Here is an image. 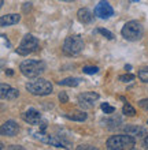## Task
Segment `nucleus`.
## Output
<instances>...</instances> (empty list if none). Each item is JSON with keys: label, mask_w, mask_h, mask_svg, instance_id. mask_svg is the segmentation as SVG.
<instances>
[{"label": "nucleus", "mask_w": 148, "mask_h": 150, "mask_svg": "<svg viewBox=\"0 0 148 150\" xmlns=\"http://www.w3.org/2000/svg\"><path fill=\"white\" fill-rule=\"evenodd\" d=\"M82 71H84V74L93 75V74H96V72L99 71V68H97L96 66H85V67L82 68Z\"/></svg>", "instance_id": "obj_22"}, {"label": "nucleus", "mask_w": 148, "mask_h": 150, "mask_svg": "<svg viewBox=\"0 0 148 150\" xmlns=\"http://www.w3.org/2000/svg\"><path fill=\"white\" fill-rule=\"evenodd\" d=\"M97 33L103 34V36L106 37L107 40H112V38H114V34H112L111 32H108L107 29H102V28H100V29H97Z\"/></svg>", "instance_id": "obj_23"}, {"label": "nucleus", "mask_w": 148, "mask_h": 150, "mask_svg": "<svg viewBox=\"0 0 148 150\" xmlns=\"http://www.w3.org/2000/svg\"><path fill=\"white\" fill-rule=\"evenodd\" d=\"M19 132V126L14 120H7L0 127V134L3 137H15Z\"/></svg>", "instance_id": "obj_10"}, {"label": "nucleus", "mask_w": 148, "mask_h": 150, "mask_svg": "<svg viewBox=\"0 0 148 150\" xmlns=\"http://www.w3.org/2000/svg\"><path fill=\"white\" fill-rule=\"evenodd\" d=\"M137 76H139V79H140L141 82L148 83V67L140 68V70H139V72H137Z\"/></svg>", "instance_id": "obj_19"}, {"label": "nucleus", "mask_w": 148, "mask_h": 150, "mask_svg": "<svg viewBox=\"0 0 148 150\" xmlns=\"http://www.w3.org/2000/svg\"><path fill=\"white\" fill-rule=\"evenodd\" d=\"M100 108H102V111L104 112V113H107V115H111L115 112V108L112 107V105H110V104L107 103H103L102 105H100Z\"/></svg>", "instance_id": "obj_21"}, {"label": "nucleus", "mask_w": 148, "mask_h": 150, "mask_svg": "<svg viewBox=\"0 0 148 150\" xmlns=\"http://www.w3.org/2000/svg\"><path fill=\"white\" fill-rule=\"evenodd\" d=\"M4 6V0H0V7H3Z\"/></svg>", "instance_id": "obj_33"}, {"label": "nucleus", "mask_w": 148, "mask_h": 150, "mask_svg": "<svg viewBox=\"0 0 148 150\" xmlns=\"http://www.w3.org/2000/svg\"><path fill=\"white\" fill-rule=\"evenodd\" d=\"M121 34L125 40L128 41H139L144 34V28L139 21H129L124 25V28L121 30Z\"/></svg>", "instance_id": "obj_5"}, {"label": "nucleus", "mask_w": 148, "mask_h": 150, "mask_svg": "<svg viewBox=\"0 0 148 150\" xmlns=\"http://www.w3.org/2000/svg\"><path fill=\"white\" fill-rule=\"evenodd\" d=\"M6 75H8V76H12V75H14V71H12L11 68H7V70H6Z\"/></svg>", "instance_id": "obj_28"}, {"label": "nucleus", "mask_w": 148, "mask_h": 150, "mask_svg": "<svg viewBox=\"0 0 148 150\" xmlns=\"http://www.w3.org/2000/svg\"><path fill=\"white\" fill-rule=\"evenodd\" d=\"M99 97L100 96L95 91H87V93H82V94L78 96V104H80V107L88 109V108H92L95 105Z\"/></svg>", "instance_id": "obj_9"}, {"label": "nucleus", "mask_w": 148, "mask_h": 150, "mask_svg": "<svg viewBox=\"0 0 148 150\" xmlns=\"http://www.w3.org/2000/svg\"><path fill=\"white\" fill-rule=\"evenodd\" d=\"M143 145H144L145 149H148V137H145V138H144V142H143Z\"/></svg>", "instance_id": "obj_30"}, {"label": "nucleus", "mask_w": 148, "mask_h": 150, "mask_svg": "<svg viewBox=\"0 0 148 150\" xmlns=\"http://www.w3.org/2000/svg\"><path fill=\"white\" fill-rule=\"evenodd\" d=\"M1 98L3 100H15L18 96H19V91H18V89H14V87H10L7 91H4V93H1Z\"/></svg>", "instance_id": "obj_18"}, {"label": "nucleus", "mask_w": 148, "mask_h": 150, "mask_svg": "<svg viewBox=\"0 0 148 150\" xmlns=\"http://www.w3.org/2000/svg\"><path fill=\"white\" fill-rule=\"evenodd\" d=\"M30 135H33V138L39 139L40 142L43 143H47V145H51V146H55V147H62V149H67L69 147V143H66L63 139L58 138L56 135H49V134H45V131L43 130H30L29 131Z\"/></svg>", "instance_id": "obj_7"}, {"label": "nucleus", "mask_w": 148, "mask_h": 150, "mask_svg": "<svg viewBox=\"0 0 148 150\" xmlns=\"http://www.w3.org/2000/svg\"><path fill=\"white\" fill-rule=\"evenodd\" d=\"M60 1H74V0H60Z\"/></svg>", "instance_id": "obj_34"}, {"label": "nucleus", "mask_w": 148, "mask_h": 150, "mask_svg": "<svg viewBox=\"0 0 148 150\" xmlns=\"http://www.w3.org/2000/svg\"><path fill=\"white\" fill-rule=\"evenodd\" d=\"M77 18H78V21H80L81 23H84V25H88L93 21L92 12L89 11L88 8H80L77 11Z\"/></svg>", "instance_id": "obj_13"}, {"label": "nucleus", "mask_w": 148, "mask_h": 150, "mask_svg": "<svg viewBox=\"0 0 148 150\" xmlns=\"http://www.w3.org/2000/svg\"><path fill=\"white\" fill-rule=\"evenodd\" d=\"M139 107L144 111H148V98H144V100H140L139 101Z\"/></svg>", "instance_id": "obj_25"}, {"label": "nucleus", "mask_w": 148, "mask_h": 150, "mask_svg": "<svg viewBox=\"0 0 148 150\" xmlns=\"http://www.w3.org/2000/svg\"><path fill=\"white\" fill-rule=\"evenodd\" d=\"M82 49H84V40L78 34L66 37L63 41V45H62V51H63V53L66 56L80 55Z\"/></svg>", "instance_id": "obj_4"}, {"label": "nucleus", "mask_w": 148, "mask_h": 150, "mask_svg": "<svg viewBox=\"0 0 148 150\" xmlns=\"http://www.w3.org/2000/svg\"><path fill=\"white\" fill-rule=\"evenodd\" d=\"M81 82L80 78H74V76H69V78H64L62 79V81H59L58 82V85H60V86H69V87H76L78 86Z\"/></svg>", "instance_id": "obj_17"}, {"label": "nucleus", "mask_w": 148, "mask_h": 150, "mask_svg": "<svg viewBox=\"0 0 148 150\" xmlns=\"http://www.w3.org/2000/svg\"><path fill=\"white\" fill-rule=\"evenodd\" d=\"M136 146V137L126 134L112 135L107 139L106 147L110 150H122V149H133Z\"/></svg>", "instance_id": "obj_1"}, {"label": "nucleus", "mask_w": 148, "mask_h": 150, "mask_svg": "<svg viewBox=\"0 0 148 150\" xmlns=\"http://www.w3.org/2000/svg\"><path fill=\"white\" fill-rule=\"evenodd\" d=\"M19 70L26 78H37L45 71V63L41 60H24L19 66Z\"/></svg>", "instance_id": "obj_3"}, {"label": "nucleus", "mask_w": 148, "mask_h": 150, "mask_svg": "<svg viewBox=\"0 0 148 150\" xmlns=\"http://www.w3.org/2000/svg\"><path fill=\"white\" fill-rule=\"evenodd\" d=\"M40 48V41L36 38L32 34H26V36L22 38L21 44L18 45V48L15 49V52L21 56H28L30 53H34V52L39 51Z\"/></svg>", "instance_id": "obj_6"}, {"label": "nucleus", "mask_w": 148, "mask_h": 150, "mask_svg": "<svg viewBox=\"0 0 148 150\" xmlns=\"http://www.w3.org/2000/svg\"><path fill=\"white\" fill-rule=\"evenodd\" d=\"M21 21V15L18 14H7V15H1L0 18V26L6 28V26H11V25H16Z\"/></svg>", "instance_id": "obj_12"}, {"label": "nucleus", "mask_w": 148, "mask_h": 150, "mask_svg": "<svg viewBox=\"0 0 148 150\" xmlns=\"http://www.w3.org/2000/svg\"><path fill=\"white\" fill-rule=\"evenodd\" d=\"M102 124L106 126L107 128H117V127H119L122 124V117L121 116H111V117L103 119Z\"/></svg>", "instance_id": "obj_14"}, {"label": "nucleus", "mask_w": 148, "mask_h": 150, "mask_svg": "<svg viewBox=\"0 0 148 150\" xmlns=\"http://www.w3.org/2000/svg\"><path fill=\"white\" fill-rule=\"evenodd\" d=\"M59 100H60V103H63V104L69 103V97H67V94H66V91H60L59 93Z\"/></svg>", "instance_id": "obj_26"}, {"label": "nucleus", "mask_w": 148, "mask_h": 150, "mask_svg": "<svg viewBox=\"0 0 148 150\" xmlns=\"http://www.w3.org/2000/svg\"><path fill=\"white\" fill-rule=\"evenodd\" d=\"M122 113L125 116H134L136 115V109L130 105V104H125L124 108H122Z\"/></svg>", "instance_id": "obj_20"}, {"label": "nucleus", "mask_w": 148, "mask_h": 150, "mask_svg": "<svg viewBox=\"0 0 148 150\" xmlns=\"http://www.w3.org/2000/svg\"><path fill=\"white\" fill-rule=\"evenodd\" d=\"M64 117L73 120V122H85L88 115L85 112H74V113H64Z\"/></svg>", "instance_id": "obj_16"}, {"label": "nucleus", "mask_w": 148, "mask_h": 150, "mask_svg": "<svg viewBox=\"0 0 148 150\" xmlns=\"http://www.w3.org/2000/svg\"><path fill=\"white\" fill-rule=\"evenodd\" d=\"M130 68H132V66H130V64H126V66H125V70H126V71H129Z\"/></svg>", "instance_id": "obj_32"}, {"label": "nucleus", "mask_w": 148, "mask_h": 150, "mask_svg": "<svg viewBox=\"0 0 148 150\" xmlns=\"http://www.w3.org/2000/svg\"><path fill=\"white\" fill-rule=\"evenodd\" d=\"M95 15L100 19H108V18H111L114 15V10H112V7L110 6L108 1L100 0L95 7Z\"/></svg>", "instance_id": "obj_8"}, {"label": "nucleus", "mask_w": 148, "mask_h": 150, "mask_svg": "<svg viewBox=\"0 0 148 150\" xmlns=\"http://www.w3.org/2000/svg\"><path fill=\"white\" fill-rule=\"evenodd\" d=\"M124 131L126 132V134L133 135V137H139V138L147 134L145 128H143V127H139V126H126V127H124Z\"/></svg>", "instance_id": "obj_15"}, {"label": "nucleus", "mask_w": 148, "mask_h": 150, "mask_svg": "<svg viewBox=\"0 0 148 150\" xmlns=\"http://www.w3.org/2000/svg\"><path fill=\"white\" fill-rule=\"evenodd\" d=\"M133 79H134V75H132V74H124V75H119V81H121V82L128 83V82H132Z\"/></svg>", "instance_id": "obj_24"}, {"label": "nucleus", "mask_w": 148, "mask_h": 150, "mask_svg": "<svg viewBox=\"0 0 148 150\" xmlns=\"http://www.w3.org/2000/svg\"><path fill=\"white\" fill-rule=\"evenodd\" d=\"M22 119H24L26 123L32 124V126H36L41 122V113L36 109H28L26 112L22 113Z\"/></svg>", "instance_id": "obj_11"}, {"label": "nucleus", "mask_w": 148, "mask_h": 150, "mask_svg": "<svg viewBox=\"0 0 148 150\" xmlns=\"http://www.w3.org/2000/svg\"><path fill=\"white\" fill-rule=\"evenodd\" d=\"M82 149H88V150H96V147L89 146V145H81V146L77 147V150H82Z\"/></svg>", "instance_id": "obj_27"}, {"label": "nucleus", "mask_w": 148, "mask_h": 150, "mask_svg": "<svg viewBox=\"0 0 148 150\" xmlns=\"http://www.w3.org/2000/svg\"><path fill=\"white\" fill-rule=\"evenodd\" d=\"M132 1H139V0H132Z\"/></svg>", "instance_id": "obj_35"}, {"label": "nucleus", "mask_w": 148, "mask_h": 150, "mask_svg": "<svg viewBox=\"0 0 148 150\" xmlns=\"http://www.w3.org/2000/svg\"><path fill=\"white\" fill-rule=\"evenodd\" d=\"M28 8H30V3H25V7H24V10L26 11Z\"/></svg>", "instance_id": "obj_31"}, {"label": "nucleus", "mask_w": 148, "mask_h": 150, "mask_svg": "<svg viewBox=\"0 0 148 150\" xmlns=\"http://www.w3.org/2000/svg\"><path fill=\"white\" fill-rule=\"evenodd\" d=\"M8 149H19V150H22L24 147H22V146H18V145H14V146H8Z\"/></svg>", "instance_id": "obj_29"}, {"label": "nucleus", "mask_w": 148, "mask_h": 150, "mask_svg": "<svg viewBox=\"0 0 148 150\" xmlns=\"http://www.w3.org/2000/svg\"><path fill=\"white\" fill-rule=\"evenodd\" d=\"M147 123H148V122H147Z\"/></svg>", "instance_id": "obj_36"}, {"label": "nucleus", "mask_w": 148, "mask_h": 150, "mask_svg": "<svg viewBox=\"0 0 148 150\" xmlns=\"http://www.w3.org/2000/svg\"><path fill=\"white\" fill-rule=\"evenodd\" d=\"M26 90L33 96H48L52 93L54 90V86H52V83L48 82L47 79H43V78H37L34 81H29L26 85Z\"/></svg>", "instance_id": "obj_2"}]
</instances>
